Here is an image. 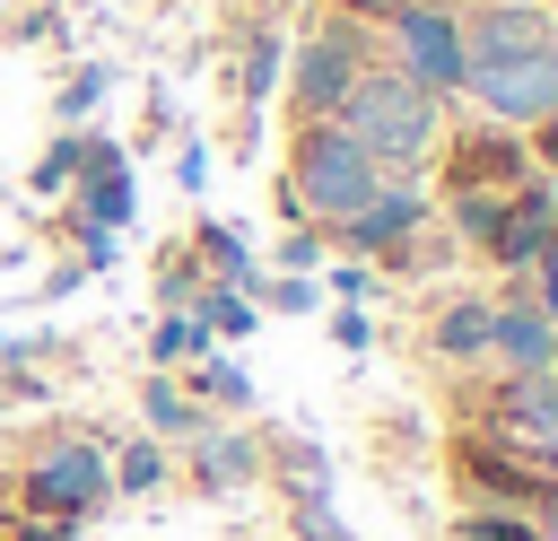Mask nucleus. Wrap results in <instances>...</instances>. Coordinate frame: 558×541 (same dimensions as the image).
<instances>
[{
	"label": "nucleus",
	"instance_id": "nucleus-1",
	"mask_svg": "<svg viewBox=\"0 0 558 541\" xmlns=\"http://www.w3.org/2000/svg\"><path fill=\"white\" fill-rule=\"evenodd\" d=\"M331 122H340V131H349L384 175H418V166L445 148V96H427V87H418V79H401L392 61H366Z\"/></svg>",
	"mask_w": 558,
	"mask_h": 541
},
{
	"label": "nucleus",
	"instance_id": "nucleus-2",
	"mask_svg": "<svg viewBox=\"0 0 558 541\" xmlns=\"http://www.w3.org/2000/svg\"><path fill=\"white\" fill-rule=\"evenodd\" d=\"M279 192H288V209H296L305 227H323V236H331V227H349V218L384 192V166H375L340 122H296Z\"/></svg>",
	"mask_w": 558,
	"mask_h": 541
},
{
	"label": "nucleus",
	"instance_id": "nucleus-3",
	"mask_svg": "<svg viewBox=\"0 0 558 541\" xmlns=\"http://www.w3.org/2000/svg\"><path fill=\"white\" fill-rule=\"evenodd\" d=\"M105 497H113V462L96 436H52L17 471V515H44V524H87Z\"/></svg>",
	"mask_w": 558,
	"mask_h": 541
},
{
	"label": "nucleus",
	"instance_id": "nucleus-4",
	"mask_svg": "<svg viewBox=\"0 0 558 541\" xmlns=\"http://www.w3.org/2000/svg\"><path fill=\"white\" fill-rule=\"evenodd\" d=\"M384 61L418 79L427 96H462V9L445 0H392L384 9Z\"/></svg>",
	"mask_w": 558,
	"mask_h": 541
},
{
	"label": "nucleus",
	"instance_id": "nucleus-5",
	"mask_svg": "<svg viewBox=\"0 0 558 541\" xmlns=\"http://www.w3.org/2000/svg\"><path fill=\"white\" fill-rule=\"evenodd\" d=\"M366 61H375V35H366L357 17H323V26L296 44V70H288V105H296V122H331Z\"/></svg>",
	"mask_w": 558,
	"mask_h": 541
},
{
	"label": "nucleus",
	"instance_id": "nucleus-6",
	"mask_svg": "<svg viewBox=\"0 0 558 541\" xmlns=\"http://www.w3.org/2000/svg\"><path fill=\"white\" fill-rule=\"evenodd\" d=\"M462 96L480 105V122L497 131H532L558 113V44L523 52V61H488V70H462Z\"/></svg>",
	"mask_w": 558,
	"mask_h": 541
},
{
	"label": "nucleus",
	"instance_id": "nucleus-7",
	"mask_svg": "<svg viewBox=\"0 0 558 541\" xmlns=\"http://www.w3.org/2000/svg\"><path fill=\"white\" fill-rule=\"evenodd\" d=\"M480 428H488L506 454H523L532 471H558V366H541V375H497Z\"/></svg>",
	"mask_w": 558,
	"mask_h": 541
},
{
	"label": "nucleus",
	"instance_id": "nucleus-8",
	"mask_svg": "<svg viewBox=\"0 0 558 541\" xmlns=\"http://www.w3.org/2000/svg\"><path fill=\"white\" fill-rule=\"evenodd\" d=\"M436 209H427V192H418V175H384V192L349 218V227H331L357 262H401L410 244H418V227H427Z\"/></svg>",
	"mask_w": 558,
	"mask_h": 541
},
{
	"label": "nucleus",
	"instance_id": "nucleus-9",
	"mask_svg": "<svg viewBox=\"0 0 558 541\" xmlns=\"http://www.w3.org/2000/svg\"><path fill=\"white\" fill-rule=\"evenodd\" d=\"M453 480H462V497H471V506L532 515V497H541V480H549V471H532L523 454H506L488 428H462V436H453Z\"/></svg>",
	"mask_w": 558,
	"mask_h": 541
},
{
	"label": "nucleus",
	"instance_id": "nucleus-10",
	"mask_svg": "<svg viewBox=\"0 0 558 541\" xmlns=\"http://www.w3.org/2000/svg\"><path fill=\"white\" fill-rule=\"evenodd\" d=\"M541 44H558V17H549L541 0H471V17H462V70L523 61V52H541Z\"/></svg>",
	"mask_w": 558,
	"mask_h": 541
},
{
	"label": "nucleus",
	"instance_id": "nucleus-11",
	"mask_svg": "<svg viewBox=\"0 0 558 541\" xmlns=\"http://www.w3.org/2000/svg\"><path fill=\"white\" fill-rule=\"evenodd\" d=\"M523 175H541L532 166V148H523V131H497V122H480V131H462L453 140V157H445V192H514Z\"/></svg>",
	"mask_w": 558,
	"mask_h": 541
},
{
	"label": "nucleus",
	"instance_id": "nucleus-12",
	"mask_svg": "<svg viewBox=\"0 0 558 541\" xmlns=\"http://www.w3.org/2000/svg\"><path fill=\"white\" fill-rule=\"evenodd\" d=\"M480 358H497V375H541V366H558V323L532 297H488V349Z\"/></svg>",
	"mask_w": 558,
	"mask_h": 541
},
{
	"label": "nucleus",
	"instance_id": "nucleus-13",
	"mask_svg": "<svg viewBox=\"0 0 558 541\" xmlns=\"http://www.w3.org/2000/svg\"><path fill=\"white\" fill-rule=\"evenodd\" d=\"M558 236V183L549 175H523L514 192H506V218H497V236H488V262L497 270H532V253Z\"/></svg>",
	"mask_w": 558,
	"mask_h": 541
},
{
	"label": "nucleus",
	"instance_id": "nucleus-14",
	"mask_svg": "<svg viewBox=\"0 0 558 541\" xmlns=\"http://www.w3.org/2000/svg\"><path fill=\"white\" fill-rule=\"evenodd\" d=\"M192 454H183V471H192V489H209V497H235V489H253L262 480V436L253 428H201V436H183Z\"/></svg>",
	"mask_w": 558,
	"mask_h": 541
},
{
	"label": "nucleus",
	"instance_id": "nucleus-15",
	"mask_svg": "<svg viewBox=\"0 0 558 541\" xmlns=\"http://www.w3.org/2000/svg\"><path fill=\"white\" fill-rule=\"evenodd\" d=\"M131 209H140V183H131V157H113V166H87L78 183H70V218L78 227H131Z\"/></svg>",
	"mask_w": 558,
	"mask_h": 541
},
{
	"label": "nucleus",
	"instance_id": "nucleus-16",
	"mask_svg": "<svg viewBox=\"0 0 558 541\" xmlns=\"http://www.w3.org/2000/svg\"><path fill=\"white\" fill-rule=\"evenodd\" d=\"M183 253L201 262V279H209V288H244V297L262 288V270H253V253H244V236H235L227 218H201V227L183 236Z\"/></svg>",
	"mask_w": 558,
	"mask_h": 541
},
{
	"label": "nucleus",
	"instance_id": "nucleus-17",
	"mask_svg": "<svg viewBox=\"0 0 558 541\" xmlns=\"http://www.w3.org/2000/svg\"><path fill=\"white\" fill-rule=\"evenodd\" d=\"M183 393H192L201 410H227V419H244V410H253V375H244L218 340H209L201 358H183Z\"/></svg>",
	"mask_w": 558,
	"mask_h": 541
},
{
	"label": "nucleus",
	"instance_id": "nucleus-18",
	"mask_svg": "<svg viewBox=\"0 0 558 541\" xmlns=\"http://www.w3.org/2000/svg\"><path fill=\"white\" fill-rule=\"evenodd\" d=\"M427 349L453 358V366H480V349H488V297H445L436 323H427Z\"/></svg>",
	"mask_w": 558,
	"mask_h": 541
},
{
	"label": "nucleus",
	"instance_id": "nucleus-19",
	"mask_svg": "<svg viewBox=\"0 0 558 541\" xmlns=\"http://www.w3.org/2000/svg\"><path fill=\"white\" fill-rule=\"evenodd\" d=\"M140 419L157 428V436H201L209 428V410L183 393V375H166V366H148V384H140Z\"/></svg>",
	"mask_w": 558,
	"mask_h": 541
},
{
	"label": "nucleus",
	"instance_id": "nucleus-20",
	"mask_svg": "<svg viewBox=\"0 0 558 541\" xmlns=\"http://www.w3.org/2000/svg\"><path fill=\"white\" fill-rule=\"evenodd\" d=\"M262 471H279V480H288V497H331V454H323V445H305V436L262 445Z\"/></svg>",
	"mask_w": 558,
	"mask_h": 541
},
{
	"label": "nucleus",
	"instance_id": "nucleus-21",
	"mask_svg": "<svg viewBox=\"0 0 558 541\" xmlns=\"http://www.w3.org/2000/svg\"><path fill=\"white\" fill-rule=\"evenodd\" d=\"M192 323H201L209 340H244V332L262 323V305H253L244 288H201V297H192Z\"/></svg>",
	"mask_w": 558,
	"mask_h": 541
},
{
	"label": "nucleus",
	"instance_id": "nucleus-22",
	"mask_svg": "<svg viewBox=\"0 0 558 541\" xmlns=\"http://www.w3.org/2000/svg\"><path fill=\"white\" fill-rule=\"evenodd\" d=\"M445 218H453V236L471 244V253H488V236H497V218H506V192H445Z\"/></svg>",
	"mask_w": 558,
	"mask_h": 541
},
{
	"label": "nucleus",
	"instance_id": "nucleus-23",
	"mask_svg": "<svg viewBox=\"0 0 558 541\" xmlns=\"http://www.w3.org/2000/svg\"><path fill=\"white\" fill-rule=\"evenodd\" d=\"M105 462H113V489H122V497H148V489L174 471L157 436H131V445H122V454H105Z\"/></svg>",
	"mask_w": 558,
	"mask_h": 541
},
{
	"label": "nucleus",
	"instance_id": "nucleus-24",
	"mask_svg": "<svg viewBox=\"0 0 558 541\" xmlns=\"http://www.w3.org/2000/svg\"><path fill=\"white\" fill-rule=\"evenodd\" d=\"M201 349H209V332H201L192 314H157V323H148V366H166V375H174V366H183V358H201Z\"/></svg>",
	"mask_w": 558,
	"mask_h": 541
},
{
	"label": "nucleus",
	"instance_id": "nucleus-25",
	"mask_svg": "<svg viewBox=\"0 0 558 541\" xmlns=\"http://www.w3.org/2000/svg\"><path fill=\"white\" fill-rule=\"evenodd\" d=\"M453 541H541L532 515H506V506H462L453 515Z\"/></svg>",
	"mask_w": 558,
	"mask_h": 541
},
{
	"label": "nucleus",
	"instance_id": "nucleus-26",
	"mask_svg": "<svg viewBox=\"0 0 558 541\" xmlns=\"http://www.w3.org/2000/svg\"><path fill=\"white\" fill-rule=\"evenodd\" d=\"M78 175H87V131H70V140H52L35 157V192H70Z\"/></svg>",
	"mask_w": 558,
	"mask_h": 541
},
{
	"label": "nucleus",
	"instance_id": "nucleus-27",
	"mask_svg": "<svg viewBox=\"0 0 558 541\" xmlns=\"http://www.w3.org/2000/svg\"><path fill=\"white\" fill-rule=\"evenodd\" d=\"M279 87V26H262L253 44H244V105H262Z\"/></svg>",
	"mask_w": 558,
	"mask_h": 541
},
{
	"label": "nucleus",
	"instance_id": "nucleus-28",
	"mask_svg": "<svg viewBox=\"0 0 558 541\" xmlns=\"http://www.w3.org/2000/svg\"><path fill=\"white\" fill-rule=\"evenodd\" d=\"M288 532H296V541H357V532L331 515V497H288Z\"/></svg>",
	"mask_w": 558,
	"mask_h": 541
},
{
	"label": "nucleus",
	"instance_id": "nucleus-29",
	"mask_svg": "<svg viewBox=\"0 0 558 541\" xmlns=\"http://www.w3.org/2000/svg\"><path fill=\"white\" fill-rule=\"evenodd\" d=\"M314 262H323V227H288V236H279V270H288V279H305Z\"/></svg>",
	"mask_w": 558,
	"mask_h": 541
},
{
	"label": "nucleus",
	"instance_id": "nucleus-30",
	"mask_svg": "<svg viewBox=\"0 0 558 541\" xmlns=\"http://www.w3.org/2000/svg\"><path fill=\"white\" fill-rule=\"evenodd\" d=\"M366 340H375V323H366V305H331V349H340V358H357Z\"/></svg>",
	"mask_w": 558,
	"mask_h": 541
},
{
	"label": "nucleus",
	"instance_id": "nucleus-31",
	"mask_svg": "<svg viewBox=\"0 0 558 541\" xmlns=\"http://www.w3.org/2000/svg\"><path fill=\"white\" fill-rule=\"evenodd\" d=\"M532 305H541V314L558 323V236H549V244L532 253Z\"/></svg>",
	"mask_w": 558,
	"mask_h": 541
},
{
	"label": "nucleus",
	"instance_id": "nucleus-32",
	"mask_svg": "<svg viewBox=\"0 0 558 541\" xmlns=\"http://www.w3.org/2000/svg\"><path fill=\"white\" fill-rule=\"evenodd\" d=\"M331 288H340V305H366V297H375V262H357V253L331 262Z\"/></svg>",
	"mask_w": 558,
	"mask_h": 541
},
{
	"label": "nucleus",
	"instance_id": "nucleus-33",
	"mask_svg": "<svg viewBox=\"0 0 558 541\" xmlns=\"http://www.w3.org/2000/svg\"><path fill=\"white\" fill-rule=\"evenodd\" d=\"M262 297H270L279 314H314V297H323V288H314V279H288V270H279V279H270Z\"/></svg>",
	"mask_w": 558,
	"mask_h": 541
},
{
	"label": "nucleus",
	"instance_id": "nucleus-34",
	"mask_svg": "<svg viewBox=\"0 0 558 541\" xmlns=\"http://www.w3.org/2000/svg\"><path fill=\"white\" fill-rule=\"evenodd\" d=\"M96 96H105V70H78V79L61 87V122H78V113H87Z\"/></svg>",
	"mask_w": 558,
	"mask_h": 541
},
{
	"label": "nucleus",
	"instance_id": "nucleus-35",
	"mask_svg": "<svg viewBox=\"0 0 558 541\" xmlns=\"http://www.w3.org/2000/svg\"><path fill=\"white\" fill-rule=\"evenodd\" d=\"M523 148H532V166L558 183V113H549V122H532V131H523Z\"/></svg>",
	"mask_w": 558,
	"mask_h": 541
},
{
	"label": "nucleus",
	"instance_id": "nucleus-36",
	"mask_svg": "<svg viewBox=\"0 0 558 541\" xmlns=\"http://www.w3.org/2000/svg\"><path fill=\"white\" fill-rule=\"evenodd\" d=\"M0 541H78V524H44V515H17Z\"/></svg>",
	"mask_w": 558,
	"mask_h": 541
},
{
	"label": "nucleus",
	"instance_id": "nucleus-37",
	"mask_svg": "<svg viewBox=\"0 0 558 541\" xmlns=\"http://www.w3.org/2000/svg\"><path fill=\"white\" fill-rule=\"evenodd\" d=\"M532 532H541V541H558V471H549V480H541V497H532Z\"/></svg>",
	"mask_w": 558,
	"mask_h": 541
},
{
	"label": "nucleus",
	"instance_id": "nucleus-38",
	"mask_svg": "<svg viewBox=\"0 0 558 541\" xmlns=\"http://www.w3.org/2000/svg\"><path fill=\"white\" fill-rule=\"evenodd\" d=\"M174 183H183V192H201V183H209V157H201V148H183V157H174Z\"/></svg>",
	"mask_w": 558,
	"mask_h": 541
}]
</instances>
